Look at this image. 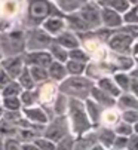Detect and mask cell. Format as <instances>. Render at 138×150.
<instances>
[{"label": "cell", "mask_w": 138, "mask_h": 150, "mask_svg": "<svg viewBox=\"0 0 138 150\" xmlns=\"http://www.w3.org/2000/svg\"><path fill=\"white\" fill-rule=\"evenodd\" d=\"M97 86H98L101 91L107 92L108 95H111V97H114V98H117V97L122 94V91L119 89V86L114 83L113 77H110V76H103V77H100V79L97 80Z\"/></svg>", "instance_id": "ffe728a7"}, {"label": "cell", "mask_w": 138, "mask_h": 150, "mask_svg": "<svg viewBox=\"0 0 138 150\" xmlns=\"http://www.w3.org/2000/svg\"><path fill=\"white\" fill-rule=\"evenodd\" d=\"M22 115H24V117L28 120V122H33V123H39V125H46L49 122V116L48 113H46L45 109H42V107H22L21 109Z\"/></svg>", "instance_id": "5bb4252c"}, {"label": "cell", "mask_w": 138, "mask_h": 150, "mask_svg": "<svg viewBox=\"0 0 138 150\" xmlns=\"http://www.w3.org/2000/svg\"><path fill=\"white\" fill-rule=\"evenodd\" d=\"M83 104H85V110H86V115L91 120V125L92 126H97L100 125V117H101V113H103V107L100 104H97L92 98H86L83 100Z\"/></svg>", "instance_id": "ac0fdd59"}, {"label": "cell", "mask_w": 138, "mask_h": 150, "mask_svg": "<svg viewBox=\"0 0 138 150\" xmlns=\"http://www.w3.org/2000/svg\"><path fill=\"white\" fill-rule=\"evenodd\" d=\"M97 3L103 8H110V9L116 11L119 13H123L131 6L128 0H98Z\"/></svg>", "instance_id": "cb8c5ba5"}, {"label": "cell", "mask_w": 138, "mask_h": 150, "mask_svg": "<svg viewBox=\"0 0 138 150\" xmlns=\"http://www.w3.org/2000/svg\"><path fill=\"white\" fill-rule=\"evenodd\" d=\"M22 88L19 86V83L16 80H11L6 86L0 89V97H18L21 94Z\"/></svg>", "instance_id": "d6a6232c"}, {"label": "cell", "mask_w": 138, "mask_h": 150, "mask_svg": "<svg viewBox=\"0 0 138 150\" xmlns=\"http://www.w3.org/2000/svg\"><path fill=\"white\" fill-rule=\"evenodd\" d=\"M116 105L120 110H129V109H138V100L135 94L131 92H122L119 95V101H116Z\"/></svg>", "instance_id": "7402d4cb"}, {"label": "cell", "mask_w": 138, "mask_h": 150, "mask_svg": "<svg viewBox=\"0 0 138 150\" xmlns=\"http://www.w3.org/2000/svg\"><path fill=\"white\" fill-rule=\"evenodd\" d=\"M122 120L126 123H137L138 122V109H129V110H123V113L120 115Z\"/></svg>", "instance_id": "ab89813d"}, {"label": "cell", "mask_w": 138, "mask_h": 150, "mask_svg": "<svg viewBox=\"0 0 138 150\" xmlns=\"http://www.w3.org/2000/svg\"><path fill=\"white\" fill-rule=\"evenodd\" d=\"M117 122H119V115H117L116 110H113V107L103 110L101 117H100V123H103L107 128H113Z\"/></svg>", "instance_id": "d4e9b609"}, {"label": "cell", "mask_w": 138, "mask_h": 150, "mask_svg": "<svg viewBox=\"0 0 138 150\" xmlns=\"http://www.w3.org/2000/svg\"><path fill=\"white\" fill-rule=\"evenodd\" d=\"M64 66H65L67 74H70V76H79V74H83L85 73L86 62H80V61H74V59H67L64 62Z\"/></svg>", "instance_id": "83f0119b"}, {"label": "cell", "mask_w": 138, "mask_h": 150, "mask_svg": "<svg viewBox=\"0 0 138 150\" xmlns=\"http://www.w3.org/2000/svg\"><path fill=\"white\" fill-rule=\"evenodd\" d=\"M54 13H61V12L57 9L52 0H24L21 27L22 28L39 27L43 23V19Z\"/></svg>", "instance_id": "6da1fadb"}, {"label": "cell", "mask_w": 138, "mask_h": 150, "mask_svg": "<svg viewBox=\"0 0 138 150\" xmlns=\"http://www.w3.org/2000/svg\"><path fill=\"white\" fill-rule=\"evenodd\" d=\"M25 34V51H43L48 49L54 42V37L48 34L42 27L24 28Z\"/></svg>", "instance_id": "5b68a950"}, {"label": "cell", "mask_w": 138, "mask_h": 150, "mask_svg": "<svg viewBox=\"0 0 138 150\" xmlns=\"http://www.w3.org/2000/svg\"><path fill=\"white\" fill-rule=\"evenodd\" d=\"M54 42L58 43V45H61L62 48H65L67 51L80 46V40H79L77 34L74 31H71V30H67V28L62 30L59 34H57L54 37Z\"/></svg>", "instance_id": "9a60e30c"}, {"label": "cell", "mask_w": 138, "mask_h": 150, "mask_svg": "<svg viewBox=\"0 0 138 150\" xmlns=\"http://www.w3.org/2000/svg\"><path fill=\"white\" fill-rule=\"evenodd\" d=\"M122 21L123 24H138V5L129 6L122 13Z\"/></svg>", "instance_id": "836d02e7"}, {"label": "cell", "mask_w": 138, "mask_h": 150, "mask_svg": "<svg viewBox=\"0 0 138 150\" xmlns=\"http://www.w3.org/2000/svg\"><path fill=\"white\" fill-rule=\"evenodd\" d=\"M92 2H98V0H92Z\"/></svg>", "instance_id": "f5cc1de1"}, {"label": "cell", "mask_w": 138, "mask_h": 150, "mask_svg": "<svg viewBox=\"0 0 138 150\" xmlns=\"http://www.w3.org/2000/svg\"><path fill=\"white\" fill-rule=\"evenodd\" d=\"M126 143H128V137L123 135H116L113 140L111 149H126Z\"/></svg>", "instance_id": "b9f144b4"}, {"label": "cell", "mask_w": 138, "mask_h": 150, "mask_svg": "<svg viewBox=\"0 0 138 150\" xmlns=\"http://www.w3.org/2000/svg\"><path fill=\"white\" fill-rule=\"evenodd\" d=\"M22 59H24L25 66H39V67H48L52 57L48 52V49H43V51H25L22 52Z\"/></svg>", "instance_id": "30bf717a"}, {"label": "cell", "mask_w": 138, "mask_h": 150, "mask_svg": "<svg viewBox=\"0 0 138 150\" xmlns=\"http://www.w3.org/2000/svg\"><path fill=\"white\" fill-rule=\"evenodd\" d=\"M58 94V89L55 88V85H54V80L48 79V80H45L40 83V86L36 89V95L37 98L45 104V105H51L55 100Z\"/></svg>", "instance_id": "4fadbf2b"}, {"label": "cell", "mask_w": 138, "mask_h": 150, "mask_svg": "<svg viewBox=\"0 0 138 150\" xmlns=\"http://www.w3.org/2000/svg\"><path fill=\"white\" fill-rule=\"evenodd\" d=\"M21 150H39V149L33 141H25V143H21Z\"/></svg>", "instance_id": "f6af8a7d"}, {"label": "cell", "mask_w": 138, "mask_h": 150, "mask_svg": "<svg viewBox=\"0 0 138 150\" xmlns=\"http://www.w3.org/2000/svg\"><path fill=\"white\" fill-rule=\"evenodd\" d=\"M0 67H2L11 79H16L19 76V73L22 71V69L25 67L24 59H22V54L19 55H9V57H2L0 59Z\"/></svg>", "instance_id": "9c48e42d"}, {"label": "cell", "mask_w": 138, "mask_h": 150, "mask_svg": "<svg viewBox=\"0 0 138 150\" xmlns=\"http://www.w3.org/2000/svg\"><path fill=\"white\" fill-rule=\"evenodd\" d=\"M67 113H68V125H70V131L73 132L71 135H83L85 132L91 131V120L86 115L85 104L82 100L77 98H70L68 97V104H67Z\"/></svg>", "instance_id": "7a4b0ae2"}, {"label": "cell", "mask_w": 138, "mask_h": 150, "mask_svg": "<svg viewBox=\"0 0 138 150\" xmlns=\"http://www.w3.org/2000/svg\"><path fill=\"white\" fill-rule=\"evenodd\" d=\"M100 5L97 2H92V0H88V2L79 8V11H76V13L88 24V27L91 30H95L98 27H101V19H100Z\"/></svg>", "instance_id": "ba28073f"}, {"label": "cell", "mask_w": 138, "mask_h": 150, "mask_svg": "<svg viewBox=\"0 0 138 150\" xmlns=\"http://www.w3.org/2000/svg\"><path fill=\"white\" fill-rule=\"evenodd\" d=\"M137 40V37L128 34V33H123L120 30H114L111 33V36L108 37L105 46L114 52V54H123V55H129V51H131V46L132 43Z\"/></svg>", "instance_id": "52a82bcc"}, {"label": "cell", "mask_w": 138, "mask_h": 150, "mask_svg": "<svg viewBox=\"0 0 138 150\" xmlns=\"http://www.w3.org/2000/svg\"><path fill=\"white\" fill-rule=\"evenodd\" d=\"M3 150H21V141L16 137H6L3 140Z\"/></svg>", "instance_id": "60d3db41"}, {"label": "cell", "mask_w": 138, "mask_h": 150, "mask_svg": "<svg viewBox=\"0 0 138 150\" xmlns=\"http://www.w3.org/2000/svg\"><path fill=\"white\" fill-rule=\"evenodd\" d=\"M128 2H129V5H131V6H134V5H138V0H128Z\"/></svg>", "instance_id": "7dc6e473"}, {"label": "cell", "mask_w": 138, "mask_h": 150, "mask_svg": "<svg viewBox=\"0 0 138 150\" xmlns=\"http://www.w3.org/2000/svg\"><path fill=\"white\" fill-rule=\"evenodd\" d=\"M89 150H107V149H105L104 146H101V144L97 141L95 144H92V146H91V149H89Z\"/></svg>", "instance_id": "bcb514c9"}, {"label": "cell", "mask_w": 138, "mask_h": 150, "mask_svg": "<svg viewBox=\"0 0 138 150\" xmlns=\"http://www.w3.org/2000/svg\"><path fill=\"white\" fill-rule=\"evenodd\" d=\"M28 69V73L31 76V79L34 80L36 85L45 82V80H48L49 76H48V71H46L45 67H39V66H27Z\"/></svg>", "instance_id": "f546056e"}, {"label": "cell", "mask_w": 138, "mask_h": 150, "mask_svg": "<svg viewBox=\"0 0 138 150\" xmlns=\"http://www.w3.org/2000/svg\"><path fill=\"white\" fill-rule=\"evenodd\" d=\"M100 19H101V27L110 28V30H116L119 28L123 21H122V13L113 11L110 8H103L100 6Z\"/></svg>", "instance_id": "7c38bea8"}, {"label": "cell", "mask_w": 138, "mask_h": 150, "mask_svg": "<svg viewBox=\"0 0 138 150\" xmlns=\"http://www.w3.org/2000/svg\"><path fill=\"white\" fill-rule=\"evenodd\" d=\"M46 71H48L49 79L54 82H61L62 79L67 77V70H65L64 62H58L55 59H52L51 64L46 67Z\"/></svg>", "instance_id": "44dd1931"}, {"label": "cell", "mask_w": 138, "mask_h": 150, "mask_svg": "<svg viewBox=\"0 0 138 150\" xmlns=\"http://www.w3.org/2000/svg\"><path fill=\"white\" fill-rule=\"evenodd\" d=\"M110 150H126V149H110Z\"/></svg>", "instance_id": "f907efd6"}, {"label": "cell", "mask_w": 138, "mask_h": 150, "mask_svg": "<svg viewBox=\"0 0 138 150\" xmlns=\"http://www.w3.org/2000/svg\"><path fill=\"white\" fill-rule=\"evenodd\" d=\"M86 2L88 0H54V5L62 15H67L79 11V8L83 6Z\"/></svg>", "instance_id": "d6986e66"}, {"label": "cell", "mask_w": 138, "mask_h": 150, "mask_svg": "<svg viewBox=\"0 0 138 150\" xmlns=\"http://www.w3.org/2000/svg\"><path fill=\"white\" fill-rule=\"evenodd\" d=\"M3 113H5V109H3V107H2V104H0V119H2Z\"/></svg>", "instance_id": "681fc988"}, {"label": "cell", "mask_w": 138, "mask_h": 150, "mask_svg": "<svg viewBox=\"0 0 138 150\" xmlns=\"http://www.w3.org/2000/svg\"><path fill=\"white\" fill-rule=\"evenodd\" d=\"M113 80H114V83L119 86V89H120L122 92H129L131 77H129L128 71H114V73H113Z\"/></svg>", "instance_id": "4316f807"}, {"label": "cell", "mask_w": 138, "mask_h": 150, "mask_svg": "<svg viewBox=\"0 0 138 150\" xmlns=\"http://www.w3.org/2000/svg\"><path fill=\"white\" fill-rule=\"evenodd\" d=\"M64 19H65V27H67V30H71V31H74L76 34H77V33L91 31V28L88 27V24L85 23V21H83L76 12L64 15Z\"/></svg>", "instance_id": "e0dca14e"}, {"label": "cell", "mask_w": 138, "mask_h": 150, "mask_svg": "<svg viewBox=\"0 0 138 150\" xmlns=\"http://www.w3.org/2000/svg\"><path fill=\"white\" fill-rule=\"evenodd\" d=\"M114 137H116V134H114L113 128L103 126L101 129L97 132V141H98L101 146H104L105 149H111V144H113Z\"/></svg>", "instance_id": "603a6c76"}, {"label": "cell", "mask_w": 138, "mask_h": 150, "mask_svg": "<svg viewBox=\"0 0 138 150\" xmlns=\"http://www.w3.org/2000/svg\"><path fill=\"white\" fill-rule=\"evenodd\" d=\"M11 80H13V79H11L9 74H8L2 67H0V89H2L3 86H6V85H8Z\"/></svg>", "instance_id": "ee69618b"}, {"label": "cell", "mask_w": 138, "mask_h": 150, "mask_svg": "<svg viewBox=\"0 0 138 150\" xmlns=\"http://www.w3.org/2000/svg\"><path fill=\"white\" fill-rule=\"evenodd\" d=\"M0 52L2 57L19 55L25 52V34L22 27H16L0 33Z\"/></svg>", "instance_id": "277c9868"}, {"label": "cell", "mask_w": 138, "mask_h": 150, "mask_svg": "<svg viewBox=\"0 0 138 150\" xmlns=\"http://www.w3.org/2000/svg\"><path fill=\"white\" fill-rule=\"evenodd\" d=\"M0 104H2L5 110H19L21 109V103L18 97H2Z\"/></svg>", "instance_id": "8d00e7d4"}, {"label": "cell", "mask_w": 138, "mask_h": 150, "mask_svg": "<svg viewBox=\"0 0 138 150\" xmlns=\"http://www.w3.org/2000/svg\"><path fill=\"white\" fill-rule=\"evenodd\" d=\"M33 143L37 146L39 150H55V143L48 140V138H45L43 135H39L33 140Z\"/></svg>", "instance_id": "f35d334b"}, {"label": "cell", "mask_w": 138, "mask_h": 150, "mask_svg": "<svg viewBox=\"0 0 138 150\" xmlns=\"http://www.w3.org/2000/svg\"><path fill=\"white\" fill-rule=\"evenodd\" d=\"M21 107H30L37 101V95H36V88L34 89H22L21 94L18 95Z\"/></svg>", "instance_id": "1f68e13d"}, {"label": "cell", "mask_w": 138, "mask_h": 150, "mask_svg": "<svg viewBox=\"0 0 138 150\" xmlns=\"http://www.w3.org/2000/svg\"><path fill=\"white\" fill-rule=\"evenodd\" d=\"M67 104H68V97H65L64 94H57L54 103H52V107H54V113L55 116H59V115H67Z\"/></svg>", "instance_id": "4dcf8cb0"}, {"label": "cell", "mask_w": 138, "mask_h": 150, "mask_svg": "<svg viewBox=\"0 0 138 150\" xmlns=\"http://www.w3.org/2000/svg\"><path fill=\"white\" fill-rule=\"evenodd\" d=\"M68 59H74V61H80V62H89L91 61L89 55L86 54V51L82 46L68 49Z\"/></svg>", "instance_id": "e575fe53"}, {"label": "cell", "mask_w": 138, "mask_h": 150, "mask_svg": "<svg viewBox=\"0 0 138 150\" xmlns=\"http://www.w3.org/2000/svg\"><path fill=\"white\" fill-rule=\"evenodd\" d=\"M52 2H54V0H52Z\"/></svg>", "instance_id": "db71d44e"}, {"label": "cell", "mask_w": 138, "mask_h": 150, "mask_svg": "<svg viewBox=\"0 0 138 150\" xmlns=\"http://www.w3.org/2000/svg\"><path fill=\"white\" fill-rule=\"evenodd\" d=\"M48 52L51 54L52 59L58 61V62H65L68 59V51L65 48H62L61 45L55 43V42H52V43L49 45L48 48Z\"/></svg>", "instance_id": "484cf974"}, {"label": "cell", "mask_w": 138, "mask_h": 150, "mask_svg": "<svg viewBox=\"0 0 138 150\" xmlns=\"http://www.w3.org/2000/svg\"><path fill=\"white\" fill-rule=\"evenodd\" d=\"M89 97L94 100L97 104H100L103 109H110V107L116 105V98L111 97V95H108V94L104 92V91H101L97 85H94V86L91 88Z\"/></svg>", "instance_id": "2e32d148"}, {"label": "cell", "mask_w": 138, "mask_h": 150, "mask_svg": "<svg viewBox=\"0 0 138 150\" xmlns=\"http://www.w3.org/2000/svg\"><path fill=\"white\" fill-rule=\"evenodd\" d=\"M73 146H74V135L68 134L55 143V150H73Z\"/></svg>", "instance_id": "74e56055"}, {"label": "cell", "mask_w": 138, "mask_h": 150, "mask_svg": "<svg viewBox=\"0 0 138 150\" xmlns=\"http://www.w3.org/2000/svg\"><path fill=\"white\" fill-rule=\"evenodd\" d=\"M113 131L116 135H123V137H129L131 134H134V126L131 123L126 122H117L116 125L113 126Z\"/></svg>", "instance_id": "d590c367"}, {"label": "cell", "mask_w": 138, "mask_h": 150, "mask_svg": "<svg viewBox=\"0 0 138 150\" xmlns=\"http://www.w3.org/2000/svg\"><path fill=\"white\" fill-rule=\"evenodd\" d=\"M0 59H2V52H0Z\"/></svg>", "instance_id": "816d5d0a"}, {"label": "cell", "mask_w": 138, "mask_h": 150, "mask_svg": "<svg viewBox=\"0 0 138 150\" xmlns=\"http://www.w3.org/2000/svg\"><path fill=\"white\" fill-rule=\"evenodd\" d=\"M70 134V125H68V119L67 115H59L55 116L52 120H49L45 125V129L42 132V135L45 138H48L54 143L59 141L61 138H64L65 135Z\"/></svg>", "instance_id": "8992f818"}, {"label": "cell", "mask_w": 138, "mask_h": 150, "mask_svg": "<svg viewBox=\"0 0 138 150\" xmlns=\"http://www.w3.org/2000/svg\"><path fill=\"white\" fill-rule=\"evenodd\" d=\"M94 86V80H91L86 76H68L62 79L58 85V92L64 94L65 97L77 98V100H86L89 97L91 88Z\"/></svg>", "instance_id": "3957f363"}, {"label": "cell", "mask_w": 138, "mask_h": 150, "mask_svg": "<svg viewBox=\"0 0 138 150\" xmlns=\"http://www.w3.org/2000/svg\"><path fill=\"white\" fill-rule=\"evenodd\" d=\"M126 150H138V134H131L128 137V143H126Z\"/></svg>", "instance_id": "7bdbcfd3"}, {"label": "cell", "mask_w": 138, "mask_h": 150, "mask_svg": "<svg viewBox=\"0 0 138 150\" xmlns=\"http://www.w3.org/2000/svg\"><path fill=\"white\" fill-rule=\"evenodd\" d=\"M42 27L48 34H51L52 37H55L57 34H59L62 30H65V19H64V15L62 13H54V15H49L46 19H43V23L39 25Z\"/></svg>", "instance_id": "8fae6325"}, {"label": "cell", "mask_w": 138, "mask_h": 150, "mask_svg": "<svg viewBox=\"0 0 138 150\" xmlns=\"http://www.w3.org/2000/svg\"><path fill=\"white\" fill-rule=\"evenodd\" d=\"M18 83H19V86L22 88V89H34L37 85L34 83V80L31 79V76H30V73H28V69H27V66L22 69V71L19 73V76L15 79Z\"/></svg>", "instance_id": "f1b7e54d"}, {"label": "cell", "mask_w": 138, "mask_h": 150, "mask_svg": "<svg viewBox=\"0 0 138 150\" xmlns=\"http://www.w3.org/2000/svg\"><path fill=\"white\" fill-rule=\"evenodd\" d=\"M0 150H3V135H0Z\"/></svg>", "instance_id": "c3c4849f"}]
</instances>
